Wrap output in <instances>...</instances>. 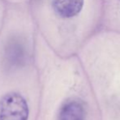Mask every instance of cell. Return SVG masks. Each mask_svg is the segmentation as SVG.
<instances>
[{
  "mask_svg": "<svg viewBox=\"0 0 120 120\" xmlns=\"http://www.w3.org/2000/svg\"><path fill=\"white\" fill-rule=\"evenodd\" d=\"M57 120H86V110L82 103L76 99L65 101L60 108Z\"/></svg>",
  "mask_w": 120,
  "mask_h": 120,
  "instance_id": "obj_2",
  "label": "cell"
},
{
  "mask_svg": "<svg viewBox=\"0 0 120 120\" xmlns=\"http://www.w3.org/2000/svg\"><path fill=\"white\" fill-rule=\"evenodd\" d=\"M29 106L21 95L9 92L0 99V120H28Z\"/></svg>",
  "mask_w": 120,
  "mask_h": 120,
  "instance_id": "obj_1",
  "label": "cell"
},
{
  "mask_svg": "<svg viewBox=\"0 0 120 120\" xmlns=\"http://www.w3.org/2000/svg\"><path fill=\"white\" fill-rule=\"evenodd\" d=\"M83 6V0H52L55 12L64 18H70L78 15Z\"/></svg>",
  "mask_w": 120,
  "mask_h": 120,
  "instance_id": "obj_3",
  "label": "cell"
}]
</instances>
